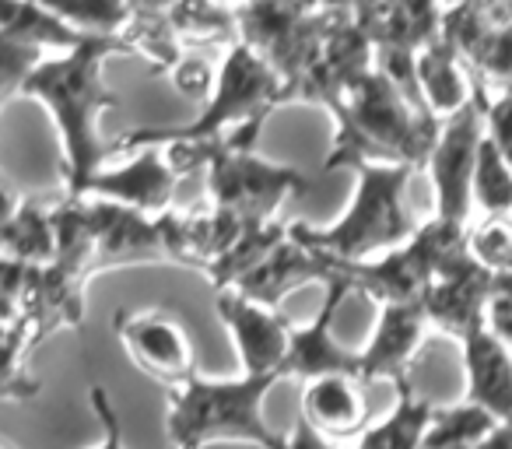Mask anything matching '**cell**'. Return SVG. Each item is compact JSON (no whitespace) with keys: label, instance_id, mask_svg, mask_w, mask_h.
<instances>
[{"label":"cell","instance_id":"1","mask_svg":"<svg viewBox=\"0 0 512 449\" xmlns=\"http://www.w3.org/2000/svg\"><path fill=\"white\" fill-rule=\"evenodd\" d=\"M278 106H285L281 74L253 46L235 39L228 43V53L218 67V85H214L211 99L200 106V113L190 123L130 130L116 144L123 155L144 148V144H162L176 172L186 176L193 169H207L218 151H256V141Z\"/></svg>","mask_w":512,"mask_h":449},{"label":"cell","instance_id":"2","mask_svg":"<svg viewBox=\"0 0 512 449\" xmlns=\"http://www.w3.org/2000/svg\"><path fill=\"white\" fill-rule=\"evenodd\" d=\"M109 57H134L127 39L116 36H85L74 50L46 57L18 99H32L46 106L60 134L64 151V197H85L88 183L109 165V158L123 155L120 144L102 141L99 116L113 109L116 92L102 81V67Z\"/></svg>","mask_w":512,"mask_h":449},{"label":"cell","instance_id":"3","mask_svg":"<svg viewBox=\"0 0 512 449\" xmlns=\"http://www.w3.org/2000/svg\"><path fill=\"white\" fill-rule=\"evenodd\" d=\"M330 116H334V141L323 162L327 172H355L365 162L425 169L442 127V120L421 109L383 67L355 81L337 99Z\"/></svg>","mask_w":512,"mask_h":449},{"label":"cell","instance_id":"4","mask_svg":"<svg viewBox=\"0 0 512 449\" xmlns=\"http://www.w3.org/2000/svg\"><path fill=\"white\" fill-rule=\"evenodd\" d=\"M281 376L186 379L169 390L165 432L176 449H204L211 442H246L256 449H292V439L267 421L264 400Z\"/></svg>","mask_w":512,"mask_h":449},{"label":"cell","instance_id":"5","mask_svg":"<svg viewBox=\"0 0 512 449\" xmlns=\"http://www.w3.org/2000/svg\"><path fill=\"white\" fill-rule=\"evenodd\" d=\"M411 165L393 162H365L355 169V193L344 214L327 229H309L306 221H295L292 236L302 246L341 264H362L383 253L404 246L421 225H414L407 211V183H411Z\"/></svg>","mask_w":512,"mask_h":449},{"label":"cell","instance_id":"6","mask_svg":"<svg viewBox=\"0 0 512 449\" xmlns=\"http://www.w3.org/2000/svg\"><path fill=\"white\" fill-rule=\"evenodd\" d=\"M467 229L470 225L446 221L435 214L397 250L383 253L376 260H362V264H341L337 260V267L355 292L372 295L379 306L383 302H421L435 274L442 271V264L467 246Z\"/></svg>","mask_w":512,"mask_h":449},{"label":"cell","instance_id":"7","mask_svg":"<svg viewBox=\"0 0 512 449\" xmlns=\"http://www.w3.org/2000/svg\"><path fill=\"white\" fill-rule=\"evenodd\" d=\"M211 207L242 225H267L292 193L306 190V176L292 165H274L256 151H218L207 165Z\"/></svg>","mask_w":512,"mask_h":449},{"label":"cell","instance_id":"8","mask_svg":"<svg viewBox=\"0 0 512 449\" xmlns=\"http://www.w3.org/2000/svg\"><path fill=\"white\" fill-rule=\"evenodd\" d=\"M484 99H488V88L481 85L467 109L442 120L435 148L425 165L435 190V214L446 221H460V225L474 221V172L481 141L488 134Z\"/></svg>","mask_w":512,"mask_h":449},{"label":"cell","instance_id":"9","mask_svg":"<svg viewBox=\"0 0 512 449\" xmlns=\"http://www.w3.org/2000/svg\"><path fill=\"white\" fill-rule=\"evenodd\" d=\"M123 351L144 376L158 379L162 386H179L197 376L190 334L172 313L162 309H120L113 320Z\"/></svg>","mask_w":512,"mask_h":449},{"label":"cell","instance_id":"10","mask_svg":"<svg viewBox=\"0 0 512 449\" xmlns=\"http://www.w3.org/2000/svg\"><path fill=\"white\" fill-rule=\"evenodd\" d=\"M218 320L225 323L228 337L235 344L242 372L249 376H281L288 379L285 362L292 351V323L281 316V309L260 306L239 288H225L218 292Z\"/></svg>","mask_w":512,"mask_h":449},{"label":"cell","instance_id":"11","mask_svg":"<svg viewBox=\"0 0 512 449\" xmlns=\"http://www.w3.org/2000/svg\"><path fill=\"white\" fill-rule=\"evenodd\" d=\"M491 288H495V274L477 264L467 246L456 250L453 257L442 264V271L435 274L425 299H421L435 334L453 337V341L460 344L470 330L484 327V323H488Z\"/></svg>","mask_w":512,"mask_h":449},{"label":"cell","instance_id":"12","mask_svg":"<svg viewBox=\"0 0 512 449\" xmlns=\"http://www.w3.org/2000/svg\"><path fill=\"white\" fill-rule=\"evenodd\" d=\"M432 334L435 327L421 302H383L369 344L358 351V379L362 383H376V379L397 383L400 376H411L414 358L421 355Z\"/></svg>","mask_w":512,"mask_h":449},{"label":"cell","instance_id":"13","mask_svg":"<svg viewBox=\"0 0 512 449\" xmlns=\"http://www.w3.org/2000/svg\"><path fill=\"white\" fill-rule=\"evenodd\" d=\"M99 271L127 264H169L158 214H144L113 200L85 197Z\"/></svg>","mask_w":512,"mask_h":449},{"label":"cell","instance_id":"14","mask_svg":"<svg viewBox=\"0 0 512 449\" xmlns=\"http://www.w3.org/2000/svg\"><path fill=\"white\" fill-rule=\"evenodd\" d=\"M176 165L169 162V151L162 144H144V148L130 151L123 165H106L99 176L88 183L85 197L113 200V204L134 207L144 214H162L169 211V200L179 183Z\"/></svg>","mask_w":512,"mask_h":449},{"label":"cell","instance_id":"15","mask_svg":"<svg viewBox=\"0 0 512 449\" xmlns=\"http://www.w3.org/2000/svg\"><path fill=\"white\" fill-rule=\"evenodd\" d=\"M337 278H341L337 260L327 257V253H316V250H309V246H302L299 239L292 236V229H288V236L281 239L235 288H239L242 295H249L253 302H260V306L281 309V302L292 292H299V288H306V285L327 288L330 281H337Z\"/></svg>","mask_w":512,"mask_h":449},{"label":"cell","instance_id":"16","mask_svg":"<svg viewBox=\"0 0 512 449\" xmlns=\"http://www.w3.org/2000/svg\"><path fill=\"white\" fill-rule=\"evenodd\" d=\"M355 292L351 281L337 278L323 288V302H320V313L306 323V327H295L292 330V351H288V362L285 372L302 383L309 379H320V376H334V372H348V376H358V351L344 348L334 334V320H337V309L348 295Z\"/></svg>","mask_w":512,"mask_h":449},{"label":"cell","instance_id":"17","mask_svg":"<svg viewBox=\"0 0 512 449\" xmlns=\"http://www.w3.org/2000/svg\"><path fill=\"white\" fill-rule=\"evenodd\" d=\"M460 351L467 376L463 400L488 411L495 421H512V348L484 323L463 337Z\"/></svg>","mask_w":512,"mask_h":449},{"label":"cell","instance_id":"18","mask_svg":"<svg viewBox=\"0 0 512 449\" xmlns=\"http://www.w3.org/2000/svg\"><path fill=\"white\" fill-rule=\"evenodd\" d=\"M414 71H418L421 99H425L428 113L435 120H449L460 109H467L474 102L477 88H481V81L474 78L470 64L463 60V53L456 50V43L446 32H439L432 43L421 46Z\"/></svg>","mask_w":512,"mask_h":449},{"label":"cell","instance_id":"19","mask_svg":"<svg viewBox=\"0 0 512 449\" xmlns=\"http://www.w3.org/2000/svg\"><path fill=\"white\" fill-rule=\"evenodd\" d=\"M299 411V418L327 439H351L369 428V400L362 393V379L348 372L309 379Z\"/></svg>","mask_w":512,"mask_h":449},{"label":"cell","instance_id":"20","mask_svg":"<svg viewBox=\"0 0 512 449\" xmlns=\"http://www.w3.org/2000/svg\"><path fill=\"white\" fill-rule=\"evenodd\" d=\"M0 246L4 260L46 267L57 260V229H53V211H43L29 197L8 193L4 204V225H0Z\"/></svg>","mask_w":512,"mask_h":449},{"label":"cell","instance_id":"21","mask_svg":"<svg viewBox=\"0 0 512 449\" xmlns=\"http://www.w3.org/2000/svg\"><path fill=\"white\" fill-rule=\"evenodd\" d=\"M393 390H397V397H393L390 414L365 428L351 449H421L428 425L435 418V407L414 390L411 376H400Z\"/></svg>","mask_w":512,"mask_h":449},{"label":"cell","instance_id":"22","mask_svg":"<svg viewBox=\"0 0 512 449\" xmlns=\"http://www.w3.org/2000/svg\"><path fill=\"white\" fill-rule=\"evenodd\" d=\"M0 36L29 43L43 53H67L85 39V32L67 25L39 0H0Z\"/></svg>","mask_w":512,"mask_h":449},{"label":"cell","instance_id":"23","mask_svg":"<svg viewBox=\"0 0 512 449\" xmlns=\"http://www.w3.org/2000/svg\"><path fill=\"white\" fill-rule=\"evenodd\" d=\"M288 229H292V225H278V221H267V225H246V229L239 232V239H235V243L228 246L218 260H214L211 271H207L204 278L214 285V292L235 288L256 264H260V260L267 257V253L274 250V246L281 243V239L288 236Z\"/></svg>","mask_w":512,"mask_h":449},{"label":"cell","instance_id":"24","mask_svg":"<svg viewBox=\"0 0 512 449\" xmlns=\"http://www.w3.org/2000/svg\"><path fill=\"white\" fill-rule=\"evenodd\" d=\"M172 32L186 50H200V46H221L239 39V22H235L232 4L221 0H183L169 15Z\"/></svg>","mask_w":512,"mask_h":449},{"label":"cell","instance_id":"25","mask_svg":"<svg viewBox=\"0 0 512 449\" xmlns=\"http://www.w3.org/2000/svg\"><path fill=\"white\" fill-rule=\"evenodd\" d=\"M85 36H127L137 18L134 0H39Z\"/></svg>","mask_w":512,"mask_h":449},{"label":"cell","instance_id":"26","mask_svg":"<svg viewBox=\"0 0 512 449\" xmlns=\"http://www.w3.org/2000/svg\"><path fill=\"white\" fill-rule=\"evenodd\" d=\"M502 421H495L488 411H481L477 404H456L449 411H435L432 425L425 432L421 449H474L488 439Z\"/></svg>","mask_w":512,"mask_h":449},{"label":"cell","instance_id":"27","mask_svg":"<svg viewBox=\"0 0 512 449\" xmlns=\"http://www.w3.org/2000/svg\"><path fill=\"white\" fill-rule=\"evenodd\" d=\"M474 211H481V218H488V214H512V162L498 151V144L488 134H484L481 155H477Z\"/></svg>","mask_w":512,"mask_h":449},{"label":"cell","instance_id":"28","mask_svg":"<svg viewBox=\"0 0 512 449\" xmlns=\"http://www.w3.org/2000/svg\"><path fill=\"white\" fill-rule=\"evenodd\" d=\"M467 250L491 274L512 271V214H488L481 221H470Z\"/></svg>","mask_w":512,"mask_h":449},{"label":"cell","instance_id":"29","mask_svg":"<svg viewBox=\"0 0 512 449\" xmlns=\"http://www.w3.org/2000/svg\"><path fill=\"white\" fill-rule=\"evenodd\" d=\"M46 57H53V53H43L29 43L0 36V102L18 99V92H22V85L29 81V74L36 71Z\"/></svg>","mask_w":512,"mask_h":449},{"label":"cell","instance_id":"30","mask_svg":"<svg viewBox=\"0 0 512 449\" xmlns=\"http://www.w3.org/2000/svg\"><path fill=\"white\" fill-rule=\"evenodd\" d=\"M169 81H172V88H176L183 99H190V102H200L204 106L207 99H211V92H214V85H218V71L211 67V60L207 57H200V53H186L183 60H179L176 67L169 71Z\"/></svg>","mask_w":512,"mask_h":449},{"label":"cell","instance_id":"31","mask_svg":"<svg viewBox=\"0 0 512 449\" xmlns=\"http://www.w3.org/2000/svg\"><path fill=\"white\" fill-rule=\"evenodd\" d=\"M484 123H488V137L498 144V151L512 162V92H488V99H484Z\"/></svg>","mask_w":512,"mask_h":449},{"label":"cell","instance_id":"32","mask_svg":"<svg viewBox=\"0 0 512 449\" xmlns=\"http://www.w3.org/2000/svg\"><path fill=\"white\" fill-rule=\"evenodd\" d=\"M488 327L512 348V271L495 274V288L488 299Z\"/></svg>","mask_w":512,"mask_h":449},{"label":"cell","instance_id":"33","mask_svg":"<svg viewBox=\"0 0 512 449\" xmlns=\"http://www.w3.org/2000/svg\"><path fill=\"white\" fill-rule=\"evenodd\" d=\"M92 407L102 421V439L95 442V449H127L123 446V425H120V414H116L113 400L102 386H92Z\"/></svg>","mask_w":512,"mask_h":449},{"label":"cell","instance_id":"34","mask_svg":"<svg viewBox=\"0 0 512 449\" xmlns=\"http://www.w3.org/2000/svg\"><path fill=\"white\" fill-rule=\"evenodd\" d=\"M134 4H137V18H169L183 0H134Z\"/></svg>","mask_w":512,"mask_h":449},{"label":"cell","instance_id":"35","mask_svg":"<svg viewBox=\"0 0 512 449\" xmlns=\"http://www.w3.org/2000/svg\"><path fill=\"white\" fill-rule=\"evenodd\" d=\"M481 11L495 25H512V0H484Z\"/></svg>","mask_w":512,"mask_h":449},{"label":"cell","instance_id":"36","mask_svg":"<svg viewBox=\"0 0 512 449\" xmlns=\"http://www.w3.org/2000/svg\"><path fill=\"white\" fill-rule=\"evenodd\" d=\"M474 449H512V421H502V425H498L495 432H491L488 439Z\"/></svg>","mask_w":512,"mask_h":449},{"label":"cell","instance_id":"37","mask_svg":"<svg viewBox=\"0 0 512 449\" xmlns=\"http://www.w3.org/2000/svg\"><path fill=\"white\" fill-rule=\"evenodd\" d=\"M285 4H292V8H302V11H330V8H337L341 0H285Z\"/></svg>","mask_w":512,"mask_h":449},{"label":"cell","instance_id":"38","mask_svg":"<svg viewBox=\"0 0 512 449\" xmlns=\"http://www.w3.org/2000/svg\"><path fill=\"white\" fill-rule=\"evenodd\" d=\"M4 449H11V446H4Z\"/></svg>","mask_w":512,"mask_h":449}]
</instances>
